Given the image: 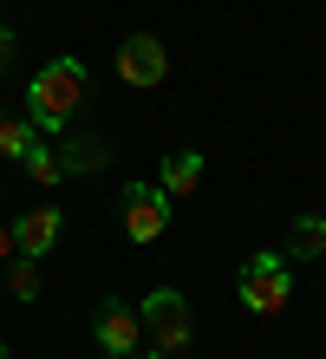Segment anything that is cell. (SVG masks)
<instances>
[{"label":"cell","instance_id":"9a60e30c","mask_svg":"<svg viewBox=\"0 0 326 359\" xmlns=\"http://www.w3.org/2000/svg\"><path fill=\"white\" fill-rule=\"evenodd\" d=\"M7 53H13V33H7V27H0V66H7Z\"/></svg>","mask_w":326,"mask_h":359},{"label":"cell","instance_id":"3957f363","mask_svg":"<svg viewBox=\"0 0 326 359\" xmlns=\"http://www.w3.org/2000/svg\"><path fill=\"white\" fill-rule=\"evenodd\" d=\"M137 320H144L150 340H157V353H163V359H177V353H189V346H196V320H189V301H183L177 287H157V294L137 307Z\"/></svg>","mask_w":326,"mask_h":359},{"label":"cell","instance_id":"30bf717a","mask_svg":"<svg viewBox=\"0 0 326 359\" xmlns=\"http://www.w3.org/2000/svg\"><path fill=\"white\" fill-rule=\"evenodd\" d=\"M313 255H326V216H300L287 236V262H313Z\"/></svg>","mask_w":326,"mask_h":359},{"label":"cell","instance_id":"5bb4252c","mask_svg":"<svg viewBox=\"0 0 326 359\" xmlns=\"http://www.w3.org/2000/svg\"><path fill=\"white\" fill-rule=\"evenodd\" d=\"M13 255H20V248H13V229L0 222V262H13Z\"/></svg>","mask_w":326,"mask_h":359},{"label":"cell","instance_id":"ba28073f","mask_svg":"<svg viewBox=\"0 0 326 359\" xmlns=\"http://www.w3.org/2000/svg\"><path fill=\"white\" fill-rule=\"evenodd\" d=\"M53 157H59L65 177H98L104 163H111V144H98V137H65Z\"/></svg>","mask_w":326,"mask_h":359},{"label":"cell","instance_id":"7c38bea8","mask_svg":"<svg viewBox=\"0 0 326 359\" xmlns=\"http://www.w3.org/2000/svg\"><path fill=\"white\" fill-rule=\"evenodd\" d=\"M7 287H13V301H39V262H33V255H13Z\"/></svg>","mask_w":326,"mask_h":359},{"label":"cell","instance_id":"52a82bcc","mask_svg":"<svg viewBox=\"0 0 326 359\" xmlns=\"http://www.w3.org/2000/svg\"><path fill=\"white\" fill-rule=\"evenodd\" d=\"M53 242H59V209H27V216L13 222V248H20V255L39 262Z\"/></svg>","mask_w":326,"mask_h":359},{"label":"cell","instance_id":"9c48e42d","mask_svg":"<svg viewBox=\"0 0 326 359\" xmlns=\"http://www.w3.org/2000/svg\"><path fill=\"white\" fill-rule=\"evenodd\" d=\"M196 183H203V157H196V151L163 157V196H189Z\"/></svg>","mask_w":326,"mask_h":359},{"label":"cell","instance_id":"8992f818","mask_svg":"<svg viewBox=\"0 0 326 359\" xmlns=\"http://www.w3.org/2000/svg\"><path fill=\"white\" fill-rule=\"evenodd\" d=\"M98 346L124 359V353H137L144 346V320H137V307H124V301H104L98 307Z\"/></svg>","mask_w":326,"mask_h":359},{"label":"cell","instance_id":"7a4b0ae2","mask_svg":"<svg viewBox=\"0 0 326 359\" xmlns=\"http://www.w3.org/2000/svg\"><path fill=\"white\" fill-rule=\"evenodd\" d=\"M235 294H242V307L261 313V320L287 313V301H294V268H287V255H254L242 268V281H235Z\"/></svg>","mask_w":326,"mask_h":359},{"label":"cell","instance_id":"2e32d148","mask_svg":"<svg viewBox=\"0 0 326 359\" xmlns=\"http://www.w3.org/2000/svg\"><path fill=\"white\" fill-rule=\"evenodd\" d=\"M124 359H144V353H124ZM157 359H163V353H157Z\"/></svg>","mask_w":326,"mask_h":359},{"label":"cell","instance_id":"e0dca14e","mask_svg":"<svg viewBox=\"0 0 326 359\" xmlns=\"http://www.w3.org/2000/svg\"><path fill=\"white\" fill-rule=\"evenodd\" d=\"M0 359H7V346H0Z\"/></svg>","mask_w":326,"mask_h":359},{"label":"cell","instance_id":"6da1fadb","mask_svg":"<svg viewBox=\"0 0 326 359\" xmlns=\"http://www.w3.org/2000/svg\"><path fill=\"white\" fill-rule=\"evenodd\" d=\"M85 92H92V79H85V66H79L72 53L46 59V66L33 72V86H27V118L39 124V137H46V131H65V124L79 118Z\"/></svg>","mask_w":326,"mask_h":359},{"label":"cell","instance_id":"4fadbf2b","mask_svg":"<svg viewBox=\"0 0 326 359\" xmlns=\"http://www.w3.org/2000/svg\"><path fill=\"white\" fill-rule=\"evenodd\" d=\"M20 163H27V177H33L39 189H53V183H65V170H59V157L46 151V144H33V151L20 157Z\"/></svg>","mask_w":326,"mask_h":359},{"label":"cell","instance_id":"8fae6325","mask_svg":"<svg viewBox=\"0 0 326 359\" xmlns=\"http://www.w3.org/2000/svg\"><path fill=\"white\" fill-rule=\"evenodd\" d=\"M39 144V124L20 118V111H0V157H27Z\"/></svg>","mask_w":326,"mask_h":359},{"label":"cell","instance_id":"5b68a950","mask_svg":"<svg viewBox=\"0 0 326 359\" xmlns=\"http://www.w3.org/2000/svg\"><path fill=\"white\" fill-rule=\"evenodd\" d=\"M163 72H170V53H163L157 33H130L118 46V79L124 86H163Z\"/></svg>","mask_w":326,"mask_h":359},{"label":"cell","instance_id":"277c9868","mask_svg":"<svg viewBox=\"0 0 326 359\" xmlns=\"http://www.w3.org/2000/svg\"><path fill=\"white\" fill-rule=\"evenodd\" d=\"M170 229V196L163 183H124V236L130 242H157Z\"/></svg>","mask_w":326,"mask_h":359}]
</instances>
